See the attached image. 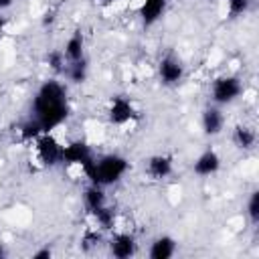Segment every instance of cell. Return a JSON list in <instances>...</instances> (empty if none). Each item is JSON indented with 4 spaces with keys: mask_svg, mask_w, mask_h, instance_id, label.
<instances>
[{
    "mask_svg": "<svg viewBox=\"0 0 259 259\" xmlns=\"http://www.w3.org/2000/svg\"><path fill=\"white\" fill-rule=\"evenodd\" d=\"M107 253L113 259H130L138 253V239L132 233H113L107 241Z\"/></svg>",
    "mask_w": 259,
    "mask_h": 259,
    "instance_id": "8fae6325",
    "label": "cell"
},
{
    "mask_svg": "<svg viewBox=\"0 0 259 259\" xmlns=\"http://www.w3.org/2000/svg\"><path fill=\"white\" fill-rule=\"evenodd\" d=\"M6 28H8V18L4 16V12H0V40L4 38V34H6Z\"/></svg>",
    "mask_w": 259,
    "mask_h": 259,
    "instance_id": "603a6c76",
    "label": "cell"
},
{
    "mask_svg": "<svg viewBox=\"0 0 259 259\" xmlns=\"http://www.w3.org/2000/svg\"><path fill=\"white\" fill-rule=\"evenodd\" d=\"M63 77L71 83V85H83L89 79V59H81V61H73L67 63Z\"/></svg>",
    "mask_w": 259,
    "mask_h": 259,
    "instance_id": "e0dca14e",
    "label": "cell"
},
{
    "mask_svg": "<svg viewBox=\"0 0 259 259\" xmlns=\"http://www.w3.org/2000/svg\"><path fill=\"white\" fill-rule=\"evenodd\" d=\"M144 174L152 182H164L174 174V156L170 154H152L144 160Z\"/></svg>",
    "mask_w": 259,
    "mask_h": 259,
    "instance_id": "ba28073f",
    "label": "cell"
},
{
    "mask_svg": "<svg viewBox=\"0 0 259 259\" xmlns=\"http://www.w3.org/2000/svg\"><path fill=\"white\" fill-rule=\"evenodd\" d=\"M93 158L95 152L85 140H73L63 146V166H77L83 170Z\"/></svg>",
    "mask_w": 259,
    "mask_h": 259,
    "instance_id": "9c48e42d",
    "label": "cell"
},
{
    "mask_svg": "<svg viewBox=\"0 0 259 259\" xmlns=\"http://www.w3.org/2000/svg\"><path fill=\"white\" fill-rule=\"evenodd\" d=\"M245 217L251 227L259 225V190L257 188H253L245 200Z\"/></svg>",
    "mask_w": 259,
    "mask_h": 259,
    "instance_id": "ffe728a7",
    "label": "cell"
},
{
    "mask_svg": "<svg viewBox=\"0 0 259 259\" xmlns=\"http://www.w3.org/2000/svg\"><path fill=\"white\" fill-rule=\"evenodd\" d=\"M49 257H53V249H49V247H42L32 253V259H49Z\"/></svg>",
    "mask_w": 259,
    "mask_h": 259,
    "instance_id": "7402d4cb",
    "label": "cell"
},
{
    "mask_svg": "<svg viewBox=\"0 0 259 259\" xmlns=\"http://www.w3.org/2000/svg\"><path fill=\"white\" fill-rule=\"evenodd\" d=\"M225 125H227V115H225L221 105L208 103V105L202 107V111H200V130H202L204 136L217 138L225 132Z\"/></svg>",
    "mask_w": 259,
    "mask_h": 259,
    "instance_id": "30bf717a",
    "label": "cell"
},
{
    "mask_svg": "<svg viewBox=\"0 0 259 259\" xmlns=\"http://www.w3.org/2000/svg\"><path fill=\"white\" fill-rule=\"evenodd\" d=\"M14 2H16V0H0V12L10 10V8L14 6Z\"/></svg>",
    "mask_w": 259,
    "mask_h": 259,
    "instance_id": "cb8c5ba5",
    "label": "cell"
},
{
    "mask_svg": "<svg viewBox=\"0 0 259 259\" xmlns=\"http://www.w3.org/2000/svg\"><path fill=\"white\" fill-rule=\"evenodd\" d=\"M89 184L109 188L113 184H119L125 174L130 172V160L119 152H105L95 154V158L81 170Z\"/></svg>",
    "mask_w": 259,
    "mask_h": 259,
    "instance_id": "7a4b0ae2",
    "label": "cell"
},
{
    "mask_svg": "<svg viewBox=\"0 0 259 259\" xmlns=\"http://www.w3.org/2000/svg\"><path fill=\"white\" fill-rule=\"evenodd\" d=\"M156 75H158V81L164 87H178L186 77L184 61L176 53H166L158 59Z\"/></svg>",
    "mask_w": 259,
    "mask_h": 259,
    "instance_id": "52a82bcc",
    "label": "cell"
},
{
    "mask_svg": "<svg viewBox=\"0 0 259 259\" xmlns=\"http://www.w3.org/2000/svg\"><path fill=\"white\" fill-rule=\"evenodd\" d=\"M63 55L67 59V63H73V61H81L87 57V42H85V34L81 30H75L69 34V38L65 40L63 45Z\"/></svg>",
    "mask_w": 259,
    "mask_h": 259,
    "instance_id": "2e32d148",
    "label": "cell"
},
{
    "mask_svg": "<svg viewBox=\"0 0 259 259\" xmlns=\"http://www.w3.org/2000/svg\"><path fill=\"white\" fill-rule=\"evenodd\" d=\"M81 200H83V208L99 225V229L109 231L115 227V208L109 204L105 188L95 186V184H87L83 194H81Z\"/></svg>",
    "mask_w": 259,
    "mask_h": 259,
    "instance_id": "3957f363",
    "label": "cell"
},
{
    "mask_svg": "<svg viewBox=\"0 0 259 259\" xmlns=\"http://www.w3.org/2000/svg\"><path fill=\"white\" fill-rule=\"evenodd\" d=\"M2 257H6V249H4V245H0V259Z\"/></svg>",
    "mask_w": 259,
    "mask_h": 259,
    "instance_id": "484cf974",
    "label": "cell"
},
{
    "mask_svg": "<svg viewBox=\"0 0 259 259\" xmlns=\"http://www.w3.org/2000/svg\"><path fill=\"white\" fill-rule=\"evenodd\" d=\"M245 93V83L235 73H221L208 85V99L214 105L227 107L237 103Z\"/></svg>",
    "mask_w": 259,
    "mask_h": 259,
    "instance_id": "277c9868",
    "label": "cell"
},
{
    "mask_svg": "<svg viewBox=\"0 0 259 259\" xmlns=\"http://www.w3.org/2000/svg\"><path fill=\"white\" fill-rule=\"evenodd\" d=\"M107 121L111 125L123 127L127 123H134L142 117L138 105L127 97V95H111L107 101V109H105Z\"/></svg>",
    "mask_w": 259,
    "mask_h": 259,
    "instance_id": "5b68a950",
    "label": "cell"
},
{
    "mask_svg": "<svg viewBox=\"0 0 259 259\" xmlns=\"http://www.w3.org/2000/svg\"><path fill=\"white\" fill-rule=\"evenodd\" d=\"M223 4H225V16L229 20H237L251 10L253 0H223Z\"/></svg>",
    "mask_w": 259,
    "mask_h": 259,
    "instance_id": "ac0fdd59",
    "label": "cell"
},
{
    "mask_svg": "<svg viewBox=\"0 0 259 259\" xmlns=\"http://www.w3.org/2000/svg\"><path fill=\"white\" fill-rule=\"evenodd\" d=\"M34 156H36V164L40 168H55L59 164H63V144L51 134H40L34 142Z\"/></svg>",
    "mask_w": 259,
    "mask_h": 259,
    "instance_id": "8992f818",
    "label": "cell"
},
{
    "mask_svg": "<svg viewBox=\"0 0 259 259\" xmlns=\"http://www.w3.org/2000/svg\"><path fill=\"white\" fill-rule=\"evenodd\" d=\"M40 134H45V132L40 130V125H38L30 115L18 125V136H20V140L26 142V144H32Z\"/></svg>",
    "mask_w": 259,
    "mask_h": 259,
    "instance_id": "d6986e66",
    "label": "cell"
},
{
    "mask_svg": "<svg viewBox=\"0 0 259 259\" xmlns=\"http://www.w3.org/2000/svg\"><path fill=\"white\" fill-rule=\"evenodd\" d=\"M45 61H47V67L55 73V77H61V75L65 73L67 59H65V55H63L61 49H53V51H49L47 57H45Z\"/></svg>",
    "mask_w": 259,
    "mask_h": 259,
    "instance_id": "44dd1931",
    "label": "cell"
},
{
    "mask_svg": "<svg viewBox=\"0 0 259 259\" xmlns=\"http://www.w3.org/2000/svg\"><path fill=\"white\" fill-rule=\"evenodd\" d=\"M97 4H101V6H111V4H115L117 0H95Z\"/></svg>",
    "mask_w": 259,
    "mask_h": 259,
    "instance_id": "d4e9b609",
    "label": "cell"
},
{
    "mask_svg": "<svg viewBox=\"0 0 259 259\" xmlns=\"http://www.w3.org/2000/svg\"><path fill=\"white\" fill-rule=\"evenodd\" d=\"M176 251H178V241L172 235L162 233L150 241L148 257L150 259H172L176 255Z\"/></svg>",
    "mask_w": 259,
    "mask_h": 259,
    "instance_id": "5bb4252c",
    "label": "cell"
},
{
    "mask_svg": "<svg viewBox=\"0 0 259 259\" xmlns=\"http://www.w3.org/2000/svg\"><path fill=\"white\" fill-rule=\"evenodd\" d=\"M168 10V0H140L138 2V18L144 28L156 26Z\"/></svg>",
    "mask_w": 259,
    "mask_h": 259,
    "instance_id": "7c38bea8",
    "label": "cell"
},
{
    "mask_svg": "<svg viewBox=\"0 0 259 259\" xmlns=\"http://www.w3.org/2000/svg\"><path fill=\"white\" fill-rule=\"evenodd\" d=\"M45 134L55 132L61 127L69 115H71V99H69V87L59 77H51L42 81L30 101V113H28Z\"/></svg>",
    "mask_w": 259,
    "mask_h": 259,
    "instance_id": "6da1fadb",
    "label": "cell"
},
{
    "mask_svg": "<svg viewBox=\"0 0 259 259\" xmlns=\"http://www.w3.org/2000/svg\"><path fill=\"white\" fill-rule=\"evenodd\" d=\"M231 142L241 152H251L257 146V130L249 123H237L231 130Z\"/></svg>",
    "mask_w": 259,
    "mask_h": 259,
    "instance_id": "9a60e30c",
    "label": "cell"
},
{
    "mask_svg": "<svg viewBox=\"0 0 259 259\" xmlns=\"http://www.w3.org/2000/svg\"><path fill=\"white\" fill-rule=\"evenodd\" d=\"M221 166H223L221 154H219L214 148H206V150H202V152L194 158V162H192V172H194L198 178H210V176H214V174L221 170Z\"/></svg>",
    "mask_w": 259,
    "mask_h": 259,
    "instance_id": "4fadbf2b",
    "label": "cell"
}]
</instances>
